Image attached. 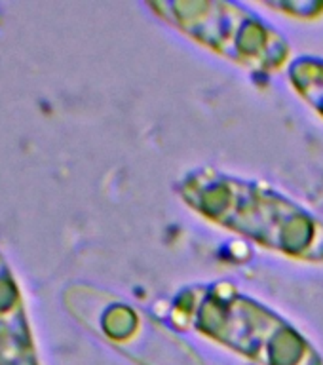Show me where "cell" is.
<instances>
[{"label": "cell", "instance_id": "6da1fadb", "mask_svg": "<svg viewBox=\"0 0 323 365\" xmlns=\"http://www.w3.org/2000/svg\"><path fill=\"white\" fill-rule=\"evenodd\" d=\"M187 207L205 221L295 261L323 262V221L278 190L213 168L177 182Z\"/></svg>", "mask_w": 323, "mask_h": 365}, {"label": "cell", "instance_id": "7a4b0ae2", "mask_svg": "<svg viewBox=\"0 0 323 365\" xmlns=\"http://www.w3.org/2000/svg\"><path fill=\"white\" fill-rule=\"evenodd\" d=\"M171 324L194 331L257 365H323L312 342L272 308L228 282L185 287L173 297Z\"/></svg>", "mask_w": 323, "mask_h": 365}, {"label": "cell", "instance_id": "3957f363", "mask_svg": "<svg viewBox=\"0 0 323 365\" xmlns=\"http://www.w3.org/2000/svg\"><path fill=\"white\" fill-rule=\"evenodd\" d=\"M158 19L187 38L257 76L291 65V44L278 29L245 6L221 0L148 2Z\"/></svg>", "mask_w": 323, "mask_h": 365}, {"label": "cell", "instance_id": "277c9868", "mask_svg": "<svg viewBox=\"0 0 323 365\" xmlns=\"http://www.w3.org/2000/svg\"><path fill=\"white\" fill-rule=\"evenodd\" d=\"M65 307L80 324L130 356L139 365H204L193 350L158 324H147L139 310L86 285L65 291Z\"/></svg>", "mask_w": 323, "mask_h": 365}, {"label": "cell", "instance_id": "5b68a950", "mask_svg": "<svg viewBox=\"0 0 323 365\" xmlns=\"http://www.w3.org/2000/svg\"><path fill=\"white\" fill-rule=\"evenodd\" d=\"M0 365H42L27 302L10 262L0 251Z\"/></svg>", "mask_w": 323, "mask_h": 365}, {"label": "cell", "instance_id": "8992f818", "mask_svg": "<svg viewBox=\"0 0 323 365\" xmlns=\"http://www.w3.org/2000/svg\"><path fill=\"white\" fill-rule=\"evenodd\" d=\"M289 84L302 101L323 118V59L301 56L287 67Z\"/></svg>", "mask_w": 323, "mask_h": 365}, {"label": "cell", "instance_id": "52a82bcc", "mask_svg": "<svg viewBox=\"0 0 323 365\" xmlns=\"http://www.w3.org/2000/svg\"><path fill=\"white\" fill-rule=\"evenodd\" d=\"M268 6L293 17H318L323 14V2H276Z\"/></svg>", "mask_w": 323, "mask_h": 365}]
</instances>
